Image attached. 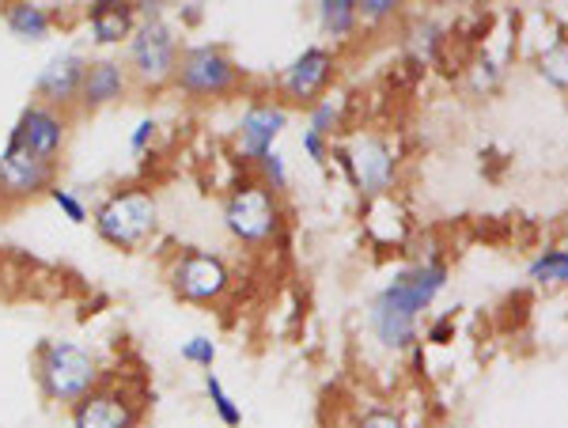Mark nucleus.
Instances as JSON below:
<instances>
[{
	"label": "nucleus",
	"mask_w": 568,
	"mask_h": 428,
	"mask_svg": "<svg viewBox=\"0 0 568 428\" xmlns=\"http://www.w3.org/2000/svg\"><path fill=\"white\" fill-rule=\"evenodd\" d=\"M447 285V266L436 258L417 262L409 269H398L379 293L372 296L364 326L383 349L406 353L417 345V318L425 307H433V299L444 293Z\"/></svg>",
	"instance_id": "f257e3e1"
},
{
	"label": "nucleus",
	"mask_w": 568,
	"mask_h": 428,
	"mask_svg": "<svg viewBox=\"0 0 568 428\" xmlns=\"http://www.w3.org/2000/svg\"><path fill=\"white\" fill-rule=\"evenodd\" d=\"M110 371L103 368L99 353L72 338H42L31 349V379L39 387L42 402L72 409L84 402L95 387L106 384Z\"/></svg>",
	"instance_id": "f03ea898"
},
{
	"label": "nucleus",
	"mask_w": 568,
	"mask_h": 428,
	"mask_svg": "<svg viewBox=\"0 0 568 428\" xmlns=\"http://www.w3.org/2000/svg\"><path fill=\"white\" fill-rule=\"evenodd\" d=\"M91 232L110 251L136 254L160 235V197L144 182H125L91 208Z\"/></svg>",
	"instance_id": "7ed1b4c3"
},
{
	"label": "nucleus",
	"mask_w": 568,
	"mask_h": 428,
	"mask_svg": "<svg viewBox=\"0 0 568 428\" xmlns=\"http://www.w3.org/2000/svg\"><path fill=\"white\" fill-rule=\"evenodd\" d=\"M246 84V72L232 58L224 42H186L182 58L171 80V91L182 95L186 103H224V99L240 95Z\"/></svg>",
	"instance_id": "20e7f679"
},
{
	"label": "nucleus",
	"mask_w": 568,
	"mask_h": 428,
	"mask_svg": "<svg viewBox=\"0 0 568 428\" xmlns=\"http://www.w3.org/2000/svg\"><path fill=\"white\" fill-rule=\"evenodd\" d=\"M220 224L224 235L243 251H265L284 232V205L273 190H265L258 179L235 182L220 202Z\"/></svg>",
	"instance_id": "39448f33"
},
{
	"label": "nucleus",
	"mask_w": 568,
	"mask_h": 428,
	"mask_svg": "<svg viewBox=\"0 0 568 428\" xmlns=\"http://www.w3.org/2000/svg\"><path fill=\"white\" fill-rule=\"evenodd\" d=\"M182 31L175 27L171 16H152V20H141L133 31V39L125 42L122 61L133 77L136 91H149V95H160V91H171V80H175L179 58H182Z\"/></svg>",
	"instance_id": "423d86ee"
},
{
	"label": "nucleus",
	"mask_w": 568,
	"mask_h": 428,
	"mask_svg": "<svg viewBox=\"0 0 568 428\" xmlns=\"http://www.w3.org/2000/svg\"><path fill=\"white\" fill-rule=\"evenodd\" d=\"M163 277H168V288L182 304H194V307L224 304L235 288L232 262L220 251H205V247H175L168 266H163Z\"/></svg>",
	"instance_id": "0eeeda50"
},
{
	"label": "nucleus",
	"mask_w": 568,
	"mask_h": 428,
	"mask_svg": "<svg viewBox=\"0 0 568 428\" xmlns=\"http://www.w3.org/2000/svg\"><path fill=\"white\" fill-rule=\"evenodd\" d=\"M329 160H337L342 175L353 182L364 202L387 197L394 190V179H398V156H394L387 136L379 133H356L349 144H334Z\"/></svg>",
	"instance_id": "6e6552de"
},
{
	"label": "nucleus",
	"mask_w": 568,
	"mask_h": 428,
	"mask_svg": "<svg viewBox=\"0 0 568 428\" xmlns=\"http://www.w3.org/2000/svg\"><path fill=\"white\" fill-rule=\"evenodd\" d=\"M144 409H149V390L136 379L106 376L103 387H95L84 402L69 409L72 428H144Z\"/></svg>",
	"instance_id": "1a4fd4ad"
},
{
	"label": "nucleus",
	"mask_w": 568,
	"mask_h": 428,
	"mask_svg": "<svg viewBox=\"0 0 568 428\" xmlns=\"http://www.w3.org/2000/svg\"><path fill=\"white\" fill-rule=\"evenodd\" d=\"M337 53L329 50L323 42H311L304 50L296 53V58L288 61V65L281 69L277 77V99L284 106H315L318 99L329 95V84L337 80Z\"/></svg>",
	"instance_id": "9d476101"
},
{
	"label": "nucleus",
	"mask_w": 568,
	"mask_h": 428,
	"mask_svg": "<svg viewBox=\"0 0 568 428\" xmlns=\"http://www.w3.org/2000/svg\"><path fill=\"white\" fill-rule=\"evenodd\" d=\"M288 118L292 111L273 95H254L243 103L240 118H235V133H232V149L235 160L254 167L262 156H270L277 149L281 133L288 130Z\"/></svg>",
	"instance_id": "9b49d317"
},
{
	"label": "nucleus",
	"mask_w": 568,
	"mask_h": 428,
	"mask_svg": "<svg viewBox=\"0 0 568 428\" xmlns=\"http://www.w3.org/2000/svg\"><path fill=\"white\" fill-rule=\"evenodd\" d=\"M72 125H77V114L69 111H53L45 103H27L16 125L8 130V141H16L23 152H31L34 160L42 163H53L61 167V156L69 149V136H72Z\"/></svg>",
	"instance_id": "f8f14e48"
},
{
	"label": "nucleus",
	"mask_w": 568,
	"mask_h": 428,
	"mask_svg": "<svg viewBox=\"0 0 568 428\" xmlns=\"http://www.w3.org/2000/svg\"><path fill=\"white\" fill-rule=\"evenodd\" d=\"M53 186H58V167L53 163L34 160L16 141H4V149H0V205H27L34 197H45Z\"/></svg>",
	"instance_id": "ddd939ff"
},
{
	"label": "nucleus",
	"mask_w": 568,
	"mask_h": 428,
	"mask_svg": "<svg viewBox=\"0 0 568 428\" xmlns=\"http://www.w3.org/2000/svg\"><path fill=\"white\" fill-rule=\"evenodd\" d=\"M84 69H88V53L72 50V45H69V50H58L39 69V77H34L31 99H34V103L53 106V111L77 114L80 88H84Z\"/></svg>",
	"instance_id": "4468645a"
},
{
	"label": "nucleus",
	"mask_w": 568,
	"mask_h": 428,
	"mask_svg": "<svg viewBox=\"0 0 568 428\" xmlns=\"http://www.w3.org/2000/svg\"><path fill=\"white\" fill-rule=\"evenodd\" d=\"M133 91L136 88H133V77H130V69H125L122 53H95V58H88V69H84L77 118L110 111V106L125 103Z\"/></svg>",
	"instance_id": "2eb2a0df"
},
{
	"label": "nucleus",
	"mask_w": 568,
	"mask_h": 428,
	"mask_svg": "<svg viewBox=\"0 0 568 428\" xmlns=\"http://www.w3.org/2000/svg\"><path fill=\"white\" fill-rule=\"evenodd\" d=\"M80 16H84L91 45H99L103 53L125 50V42L133 39L136 23H141L133 0H91V4H84V12Z\"/></svg>",
	"instance_id": "dca6fc26"
},
{
	"label": "nucleus",
	"mask_w": 568,
	"mask_h": 428,
	"mask_svg": "<svg viewBox=\"0 0 568 428\" xmlns=\"http://www.w3.org/2000/svg\"><path fill=\"white\" fill-rule=\"evenodd\" d=\"M0 23L16 42L39 45L58 34L61 20L53 4H42V0H8V4H0Z\"/></svg>",
	"instance_id": "f3484780"
},
{
	"label": "nucleus",
	"mask_w": 568,
	"mask_h": 428,
	"mask_svg": "<svg viewBox=\"0 0 568 428\" xmlns=\"http://www.w3.org/2000/svg\"><path fill=\"white\" fill-rule=\"evenodd\" d=\"M315 20L323 39L345 42L349 34L361 27V16H356V0H318L315 4Z\"/></svg>",
	"instance_id": "a211bd4d"
},
{
	"label": "nucleus",
	"mask_w": 568,
	"mask_h": 428,
	"mask_svg": "<svg viewBox=\"0 0 568 428\" xmlns=\"http://www.w3.org/2000/svg\"><path fill=\"white\" fill-rule=\"evenodd\" d=\"M201 384H205V398H209V406H213L216 421L224 428H243V406L232 398L224 379H220L216 371H201Z\"/></svg>",
	"instance_id": "6ab92c4d"
},
{
	"label": "nucleus",
	"mask_w": 568,
	"mask_h": 428,
	"mask_svg": "<svg viewBox=\"0 0 568 428\" xmlns=\"http://www.w3.org/2000/svg\"><path fill=\"white\" fill-rule=\"evenodd\" d=\"M342 122H345V95H337V91H329V95H323L307 111V130L326 136V141H334V133L342 130Z\"/></svg>",
	"instance_id": "aec40b11"
},
{
	"label": "nucleus",
	"mask_w": 568,
	"mask_h": 428,
	"mask_svg": "<svg viewBox=\"0 0 568 428\" xmlns=\"http://www.w3.org/2000/svg\"><path fill=\"white\" fill-rule=\"evenodd\" d=\"M179 357L182 364H190V368H197V371H213L220 360V345L216 338H209V334H190V338L179 345Z\"/></svg>",
	"instance_id": "412c9836"
},
{
	"label": "nucleus",
	"mask_w": 568,
	"mask_h": 428,
	"mask_svg": "<svg viewBox=\"0 0 568 428\" xmlns=\"http://www.w3.org/2000/svg\"><path fill=\"white\" fill-rule=\"evenodd\" d=\"M254 175H258V182L265 190H273V194H284L288 190V182H292V175H288V160H284V152L281 149H273L270 156H262L258 163H254Z\"/></svg>",
	"instance_id": "4be33fe9"
},
{
	"label": "nucleus",
	"mask_w": 568,
	"mask_h": 428,
	"mask_svg": "<svg viewBox=\"0 0 568 428\" xmlns=\"http://www.w3.org/2000/svg\"><path fill=\"white\" fill-rule=\"evenodd\" d=\"M45 197H50L53 208H58V213L65 216L69 224H77V227L80 224H91V208H88V202L72 186H61V182H58V186H53Z\"/></svg>",
	"instance_id": "5701e85b"
},
{
	"label": "nucleus",
	"mask_w": 568,
	"mask_h": 428,
	"mask_svg": "<svg viewBox=\"0 0 568 428\" xmlns=\"http://www.w3.org/2000/svg\"><path fill=\"white\" fill-rule=\"evenodd\" d=\"M530 277L549 285H568V251H546L530 262Z\"/></svg>",
	"instance_id": "b1692460"
},
{
	"label": "nucleus",
	"mask_w": 568,
	"mask_h": 428,
	"mask_svg": "<svg viewBox=\"0 0 568 428\" xmlns=\"http://www.w3.org/2000/svg\"><path fill=\"white\" fill-rule=\"evenodd\" d=\"M538 72H542L554 88H568V39L549 45L542 58H538Z\"/></svg>",
	"instance_id": "393cba45"
},
{
	"label": "nucleus",
	"mask_w": 568,
	"mask_h": 428,
	"mask_svg": "<svg viewBox=\"0 0 568 428\" xmlns=\"http://www.w3.org/2000/svg\"><path fill=\"white\" fill-rule=\"evenodd\" d=\"M160 133H163L160 118L144 114L141 122H136L133 130H130V152H133V156H152L155 144H160Z\"/></svg>",
	"instance_id": "a878e982"
},
{
	"label": "nucleus",
	"mask_w": 568,
	"mask_h": 428,
	"mask_svg": "<svg viewBox=\"0 0 568 428\" xmlns=\"http://www.w3.org/2000/svg\"><path fill=\"white\" fill-rule=\"evenodd\" d=\"M356 16H361V23L379 27L398 16V4L394 0H356Z\"/></svg>",
	"instance_id": "bb28decb"
},
{
	"label": "nucleus",
	"mask_w": 568,
	"mask_h": 428,
	"mask_svg": "<svg viewBox=\"0 0 568 428\" xmlns=\"http://www.w3.org/2000/svg\"><path fill=\"white\" fill-rule=\"evenodd\" d=\"M300 149L307 152V160H311V163H318V167H326V163H329V149H334V141H326V136H318V133L304 130V133H300Z\"/></svg>",
	"instance_id": "cd10ccee"
},
{
	"label": "nucleus",
	"mask_w": 568,
	"mask_h": 428,
	"mask_svg": "<svg viewBox=\"0 0 568 428\" xmlns=\"http://www.w3.org/2000/svg\"><path fill=\"white\" fill-rule=\"evenodd\" d=\"M209 16L205 4H197V0H190V4H175V12H171V20H175L179 31H190V27H201Z\"/></svg>",
	"instance_id": "c85d7f7f"
},
{
	"label": "nucleus",
	"mask_w": 568,
	"mask_h": 428,
	"mask_svg": "<svg viewBox=\"0 0 568 428\" xmlns=\"http://www.w3.org/2000/svg\"><path fill=\"white\" fill-rule=\"evenodd\" d=\"M356 428H409L406 421H402L394 409H383V406H375V409H368V414L356 421Z\"/></svg>",
	"instance_id": "c756f323"
},
{
	"label": "nucleus",
	"mask_w": 568,
	"mask_h": 428,
	"mask_svg": "<svg viewBox=\"0 0 568 428\" xmlns=\"http://www.w3.org/2000/svg\"><path fill=\"white\" fill-rule=\"evenodd\" d=\"M447 330H452V318H444V323H436L433 330H428V342H444Z\"/></svg>",
	"instance_id": "7c9ffc66"
},
{
	"label": "nucleus",
	"mask_w": 568,
	"mask_h": 428,
	"mask_svg": "<svg viewBox=\"0 0 568 428\" xmlns=\"http://www.w3.org/2000/svg\"><path fill=\"white\" fill-rule=\"evenodd\" d=\"M459 428H463V425H459Z\"/></svg>",
	"instance_id": "2f4dec72"
}]
</instances>
